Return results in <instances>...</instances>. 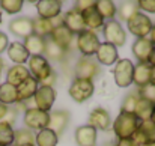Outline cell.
<instances>
[{
  "mask_svg": "<svg viewBox=\"0 0 155 146\" xmlns=\"http://www.w3.org/2000/svg\"><path fill=\"white\" fill-rule=\"evenodd\" d=\"M139 119L136 118L134 113H127V111H120L119 116L116 118V121L111 124L113 127V133L116 134V137L119 140L124 139H131L133 134L136 133L137 127H139Z\"/></svg>",
  "mask_w": 155,
  "mask_h": 146,
  "instance_id": "cell-1",
  "label": "cell"
},
{
  "mask_svg": "<svg viewBox=\"0 0 155 146\" xmlns=\"http://www.w3.org/2000/svg\"><path fill=\"white\" fill-rule=\"evenodd\" d=\"M24 125L27 130L30 131H41L45 130L48 127V121H50V113L42 111L36 107H29L24 111Z\"/></svg>",
  "mask_w": 155,
  "mask_h": 146,
  "instance_id": "cell-2",
  "label": "cell"
},
{
  "mask_svg": "<svg viewBox=\"0 0 155 146\" xmlns=\"http://www.w3.org/2000/svg\"><path fill=\"white\" fill-rule=\"evenodd\" d=\"M103 33L105 38V42L117 47H122L127 42V32L124 30L122 24L116 20H110L107 23H104L103 26Z\"/></svg>",
  "mask_w": 155,
  "mask_h": 146,
  "instance_id": "cell-3",
  "label": "cell"
},
{
  "mask_svg": "<svg viewBox=\"0 0 155 146\" xmlns=\"http://www.w3.org/2000/svg\"><path fill=\"white\" fill-rule=\"evenodd\" d=\"M27 69L30 72V75L38 81H44L50 74L53 72V68L50 62L44 57V56H30L27 60Z\"/></svg>",
  "mask_w": 155,
  "mask_h": 146,
  "instance_id": "cell-4",
  "label": "cell"
},
{
  "mask_svg": "<svg viewBox=\"0 0 155 146\" xmlns=\"http://www.w3.org/2000/svg\"><path fill=\"white\" fill-rule=\"evenodd\" d=\"M100 38L94 30H83L81 33L77 35V48L84 57H92L95 56L97 50L100 47Z\"/></svg>",
  "mask_w": 155,
  "mask_h": 146,
  "instance_id": "cell-5",
  "label": "cell"
},
{
  "mask_svg": "<svg viewBox=\"0 0 155 146\" xmlns=\"http://www.w3.org/2000/svg\"><path fill=\"white\" fill-rule=\"evenodd\" d=\"M95 92V85L91 80H81V78H75L71 86H69V97L72 98L75 102L81 104L84 101H87L89 98H92Z\"/></svg>",
  "mask_w": 155,
  "mask_h": 146,
  "instance_id": "cell-6",
  "label": "cell"
},
{
  "mask_svg": "<svg viewBox=\"0 0 155 146\" xmlns=\"http://www.w3.org/2000/svg\"><path fill=\"white\" fill-rule=\"evenodd\" d=\"M133 72H134V63L130 59H119L113 69L114 83L119 88H128L130 85H133Z\"/></svg>",
  "mask_w": 155,
  "mask_h": 146,
  "instance_id": "cell-7",
  "label": "cell"
},
{
  "mask_svg": "<svg viewBox=\"0 0 155 146\" xmlns=\"http://www.w3.org/2000/svg\"><path fill=\"white\" fill-rule=\"evenodd\" d=\"M100 74V63L95 60V57H84L81 56L75 63V78L81 80H91Z\"/></svg>",
  "mask_w": 155,
  "mask_h": 146,
  "instance_id": "cell-8",
  "label": "cell"
},
{
  "mask_svg": "<svg viewBox=\"0 0 155 146\" xmlns=\"http://www.w3.org/2000/svg\"><path fill=\"white\" fill-rule=\"evenodd\" d=\"M127 26H128V32L133 33L134 36L148 38V35H149V32L152 29V20L148 15L139 12V14H136L134 17H131L127 21Z\"/></svg>",
  "mask_w": 155,
  "mask_h": 146,
  "instance_id": "cell-9",
  "label": "cell"
},
{
  "mask_svg": "<svg viewBox=\"0 0 155 146\" xmlns=\"http://www.w3.org/2000/svg\"><path fill=\"white\" fill-rule=\"evenodd\" d=\"M139 146L155 143V124L152 121H142L139 122V127L136 133L131 137Z\"/></svg>",
  "mask_w": 155,
  "mask_h": 146,
  "instance_id": "cell-10",
  "label": "cell"
},
{
  "mask_svg": "<svg viewBox=\"0 0 155 146\" xmlns=\"http://www.w3.org/2000/svg\"><path fill=\"white\" fill-rule=\"evenodd\" d=\"M33 99H35L36 108L50 113L53 104H54V101H56V91H54L53 88L39 86L38 91H36L35 95H33Z\"/></svg>",
  "mask_w": 155,
  "mask_h": 146,
  "instance_id": "cell-11",
  "label": "cell"
},
{
  "mask_svg": "<svg viewBox=\"0 0 155 146\" xmlns=\"http://www.w3.org/2000/svg\"><path fill=\"white\" fill-rule=\"evenodd\" d=\"M9 32L18 38H27L33 33V18L18 17L9 21Z\"/></svg>",
  "mask_w": 155,
  "mask_h": 146,
  "instance_id": "cell-12",
  "label": "cell"
},
{
  "mask_svg": "<svg viewBox=\"0 0 155 146\" xmlns=\"http://www.w3.org/2000/svg\"><path fill=\"white\" fill-rule=\"evenodd\" d=\"M95 60L100 65H105V66H111L119 60V54H117V48L108 42H101L100 47L95 53Z\"/></svg>",
  "mask_w": 155,
  "mask_h": 146,
  "instance_id": "cell-13",
  "label": "cell"
},
{
  "mask_svg": "<svg viewBox=\"0 0 155 146\" xmlns=\"http://www.w3.org/2000/svg\"><path fill=\"white\" fill-rule=\"evenodd\" d=\"M92 128L95 130H103V131H107L110 127H111V116L110 113L103 108V107H97L91 111L89 114V124Z\"/></svg>",
  "mask_w": 155,
  "mask_h": 146,
  "instance_id": "cell-14",
  "label": "cell"
},
{
  "mask_svg": "<svg viewBox=\"0 0 155 146\" xmlns=\"http://www.w3.org/2000/svg\"><path fill=\"white\" fill-rule=\"evenodd\" d=\"M36 11L38 17L44 20H51L60 15L62 12V2L59 0H41L36 2Z\"/></svg>",
  "mask_w": 155,
  "mask_h": 146,
  "instance_id": "cell-15",
  "label": "cell"
},
{
  "mask_svg": "<svg viewBox=\"0 0 155 146\" xmlns=\"http://www.w3.org/2000/svg\"><path fill=\"white\" fill-rule=\"evenodd\" d=\"M62 18H63V26L72 35H78L83 30H86L84 23H83V18H81V14L77 12L75 9H69L68 12H65L62 15Z\"/></svg>",
  "mask_w": 155,
  "mask_h": 146,
  "instance_id": "cell-16",
  "label": "cell"
},
{
  "mask_svg": "<svg viewBox=\"0 0 155 146\" xmlns=\"http://www.w3.org/2000/svg\"><path fill=\"white\" fill-rule=\"evenodd\" d=\"M154 48L152 42L149 41V38H137L133 44V54L134 57L139 60V63H148L149 60V56H151V51Z\"/></svg>",
  "mask_w": 155,
  "mask_h": 146,
  "instance_id": "cell-17",
  "label": "cell"
},
{
  "mask_svg": "<svg viewBox=\"0 0 155 146\" xmlns=\"http://www.w3.org/2000/svg\"><path fill=\"white\" fill-rule=\"evenodd\" d=\"M48 38H50L51 41H54L59 47H62L65 51H69V50H71V44H72V41H74V35H72L63 24L59 26V27H54L51 35H50Z\"/></svg>",
  "mask_w": 155,
  "mask_h": 146,
  "instance_id": "cell-18",
  "label": "cell"
},
{
  "mask_svg": "<svg viewBox=\"0 0 155 146\" xmlns=\"http://www.w3.org/2000/svg\"><path fill=\"white\" fill-rule=\"evenodd\" d=\"M68 122H69V113L65 110H56V111L50 113V121H48L47 128L51 130L53 133H56L57 136H60L65 131Z\"/></svg>",
  "mask_w": 155,
  "mask_h": 146,
  "instance_id": "cell-19",
  "label": "cell"
},
{
  "mask_svg": "<svg viewBox=\"0 0 155 146\" xmlns=\"http://www.w3.org/2000/svg\"><path fill=\"white\" fill-rule=\"evenodd\" d=\"M97 130L91 125H83L75 130V143L78 146H97Z\"/></svg>",
  "mask_w": 155,
  "mask_h": 146,
  "instance_id": "cell-20",
  "label": "cell"
},
{
  "mask_svg": "<svg viewBox=\"0 0 155 146\" xmlns=\"http://www.w3.org/2000/svg\"><path fill=\"white\" fill-rule=\"evenodd\" d=\"M29 77H30V72H29L27 66H24V65H14L6 72V83H9V85L17 88L24 80H27Z\"/></svg>",
  "mask_w": 155,
  "mask_h": 146,
  "instance_id": "cell-21",
  "label": "cell"
},
{
  "mask_svg": "<svg viewBox=\"0 0 155 146\" xmlns=\"http://www.w3.org/2000/svg\"><path fill=\"white\" fill-rule=\"evenodd\" d=\"M81 14V18H83V23H84V27L87 30H95V29H100L104 26V20L103 17L98 14V11L95 9V6H91L87 9H84Z\"/></svg>",
  "mask_w": 155,
  "mask_h": 146,
  "instance_id": "cell-22",
  "label": "cell"
},
{
  "mask_svg": "<svg viewBox=\"0 0 155 146\" xmlns=\"http://www.w3.org/2000/svg\"><path fill=\"white\" fill-rule=\"evenodd\" d=\"M39 83L30 75L27 80H24L21 85L17 86V94H18V102H26L27 99L33 98L35 92L38 91Z\"/></svg>",
  "mask_w": 155,
  "mask_h": 146,
  "instance_id": "cell-23",
  "label": "cell"
},
{
  "mask_svg": "<svg viewBox=\"0 0 155 146\" xmlns=\"http://www.w3.org/2000/svg\"><path fill=\"white\" fill-rule=\"evenodd\" d=\"M24 48L27 50L29 56H44V50H45V38H41L35 33H32L30 36H27L23 42Z\"/></svg>",
  "mask_w": 155,
  "mask_h": 146,
  "instance_id": "cell-24",
  "label": "cell"
},
{
  "mask_svg": "<svg viewBox=\"0 0 155 146\" xmlns=\"http://www.w3.org/2000/svg\"><path fill=\"white\" fill-rule=\"evenodd\" d=\"M149 78H151V65L149 63H137V65H134L133 83L137 86V89L149 85Z\"/></svg>",
  "mask_w": 155,
  "mask_h": 146,
  "instance_id": "cell-25",
  "label": "cell"
},
{
  "mask_svg": "<svg viewBox=\"0 0 155 146\" xmlns=\"http://www.w3.org/2000/svg\"><path fill=\"white\" fill-rule=\"evenodd\" d=\"M8 56L15 65H24L30 57L21 42H11L8 45Z\"/></svg>",
  "mask_w": 155,
  "mask_h": 146,
  "instance_id": "cell-26",
  "label": "cell"
},
{
  "mask_svg": "<svg viewBox=\"0 0 155 146\" xmlns=\"http://www.w3.org/2000/svg\"><path fill=\"white\" fill-rule=\"evenodd\" d=\"M68 51L59 47L54 41H51L50 38H45V50H44V57L48 60H56V62H63L66 57Z\"/></svg>",
  "mask_w": 155,
  "mask_h": 146,
  "instance_id": "cell-27",
  "label": "cell"
},
{
  "mask_svg": "<svg viewBox=\"0 0 155 146\" xmlns=\"http://www.w3.org/2000/svg\"><path fill=\"white\" fill-rule=\"evenodd\" d=\"M154 108H155V102H151V101L143 99V98H139L137 104H136V108H134V114H136V118L140 122L142 121H151Z\"/></svg>",
  "mask_w": 155,
  "mask_h": 146,
  "instance_id": "cell-28",
  "label": "cell"
},
{
  "mask_svg": "<svg viewBox=\"0 0 155 146\" xmlns=\"http://www.w3.org/2000/svg\"><path fill=\"white\" fill-rule=\"evenodd\" d=\"M0 102L11 107V104H17L18 102V94H17V88L9 85V83H3L0 85Z\"/></svg>",
  "mask_w": 155,
  "mask_h": 146,
  "instance_id": "cell-29",
  "label": "cell"
},
{
  "mask_svg": "<svg viewBox=\"0 0 155 146\" xmlns=\"http://www.w3.org/2000/svg\"><path fill=\"white\" fill-rule=\"evenodd\" d=\"M57 143L59 136L48 128L41 130L38 131V134H35V146H57Z\"/></svg>",
  "mask_w": 155,
  "mask_h": 146,
  "instance_id": "cell-30",
  "label": "cell"
},
{
  "mask_svg": "<svg viewBox=\"0 0 155 146\" xmlns=\"http://www.w3.org/2000/svg\"><path fill=\"white\" fill-rule=\"evenodd\" d=\"M95 9L103 17V20H114L116 17V5L111 0H98L95 2Z\"/></svg>",
  "mask_w": 155,
  "mask_h": 146,
  "instance_id": "cell-31",
  "label": "cell"
},
{
  "mask_svg": "<svg viewBox=\"0 0 155 146\" xmlns=\"http://www.w3.org/2000/svg\"><path fill=\"white\" fill-rule=\"evenodd\" d=\"M140 9L137 6V2H122L117 8H116V14L119 15L120 20L128 21L131 17H134L136 14H139Z\"/></svg>",
  "mask_w": 155,
  "mask_h": 146,
  "instance_id": "cell-32",
  "label": "cell"
},
{
  "mask_svg": "<svg viewBox=\"0 0 155 146\" xmlns=\"http://www.w3.org/2000/svg\"><path fill=\"white\" fill-rule=\"evenodd\" d=\"M51 20H44V18H33V33L41 36V38H48L53 32Z\"/></svg>",
  "mask_w": 155,
  "mask_h": 146,
  "instance_id": "cell-33",
  "label": "cell"
},
{
  "mask_svg": "<svg viewBox=\"0 0 155 146\" xmlns=\"http://www.w3.org/2000/svg\"><path fill=\"white\" fill-rule=\"evenodd\" d=\"M14 145L15 146L35 145V134H33V131H30L27 128L17 130L15 134H14Z\"/></svg>",
  "mask_w": 155,
  "mask_h": 146,
  "instance_id": "cell-34",
  "label": "cell"
},
{
  "mask_svg": "<svg viewBox=\"0 0 155 146\" xmlns=\"http://www.w3.org/2000/svg\"><path fill=\"white\" fill-rule=\"evenodd\" d=\"M14 134H15V130L12 128V125L6 122H0V146L14 145Z\"/></svg>",
  "mask_w": 155,
  "mask_h": 146,
  "instance_id": "cell-35",
  "label": "cell"
},
{
  "mask_svg": "<svg viewBox=\"0 0 155 146\" xmlns=\"http://www.w3.org/2000/svg\"><path fill=\"white\" fill-rule=\"evenodd\" d=\"M0 8L5 12L14 15V14H18L23 9V0H2L0 2Z\"/></svg>",
  "mask_w": 155,
  "mask_h": 146,
  "instance_id": "cell-36",
  "label": "cell"
},
{
  "mask_svg": "<svg viewBox=\"0 0 155 146\" xmlns=\"http://www.w3.org/2000/svg\"><path fill=\"white\" fill-rule=\"evenodd\" d=\"M137 99H139V97H137V94H136V92H133V94L127 95V97L124 98V101H122V110H120V111L134 113V108H136Z\"/></svg>",
  "mask_w": 155,
  "mask_h": 146,
  "instance_id": "cell-37",
  "label": "cell"
},
{
  "mask_svg": "<svg viewBox=\"0 0 155 146\" xmlns=\"http://www.w3.org/2000/svg\"><path fill=\"white\" fill-rule=\"evenodd\" d=\"M137 97L139 98H143V99H148L151 102H155V86H152L151 83L143 86V88H139L136 91Z\"/></svg>",
  "mask_w": 155,
  "mask_h": 146,
  "instance_id": "cell-38",
  "label": "cell"
},
{
  "mask_svg": "<svg viewBox=\"0 0 155 146\" xmlns=\"http://www.w3.org/2000/svg\"><path fill=\"white\" fill-rule=\"evenodd\" d=\"M137 6L140 11L155 14V0H140V2H137Z\"/></svg>",
  "mask_w": 155,
  "mask_h": 146,
  "instance_id": "cell-39",
  "label": "cell"
},
{
  "mask_svg": "<svg viewBox=\"0 0 155 146\" xmlns=\"http://www.w3.org/2000/svg\"><path fill=\"white\" fill-rule=\"evenodd\" d=\"M91 6H95V2H91V0H81V2H75V5H74L72 9H75L77 12H83L84 9H87V8H91Z\"/></svg>",
  "mask_w": 155,
  "mask_h": 146,
  "instance_id": "cell-40",
  "label": "cell"
},
{
  "mask_svg": "<svg viewBox=\"0 0 155 146\" xmlns=\"http://www.w3.org/2000/svg\"><path fill=\"white\" fill-rule=\"evenodd\" d=\"M56 80H57V74L53 71L51 74L44 80V81H41V86H47V88H53V85L56 83Z\"/></svg>",
  "mask_w": 155,
  "mask_h": 146,
  "instance_id": "cell-41",
  "label": "cell"
},
{
  "mask_svg": "<svg viewBox=\"0 0 155 146\" xmlns=\"http://www.w3.org/2000/svg\"><path fill=\"white\" fill-rule=\"evenodd\" d=\"M8 45H9V39H8V35L5 32H0V54L3 51L8 50Z\"/></svg>",
  "mask_w": 155,
  "mask_h": 146,
  "instance_id": "cell-42",
  "label": "cell"
},
{
  "mask_svg": "<svg viewBox=\"0 0 155 146\" xmlns=\"http://www.w3.org/2000/svg\"><path fill=\"white\" fill-rule=\"evenodd\" d=\"M116 146H139L133 139H124V140H119Z\"/></svg>",
  "mask_w": 155,
  "mask_h": 146,
  "instance_id": "cell-43",
  "label": "cell"
},
{
  "mask_svg": "<svg viewBox=\"0 0 155 146\" xmlns=\"http://www.w3.org/2000/svg\"><path fill=\"white\" fill-rule=\"evenodd\" d=\"M8 105H5V104H2L0 102V121H3V118H5V114L8 113Z\"/></svg>",
  "mask_w": 155,
  "mask_h": 146,
  "instance_id": "cell-44",
  "label": "cell"
},
{
  "mask_svg": "<svg viewBox=\"0 0 155 146\" xmlns=\"http://www.w3.org/2000/svg\"><path fill=\"white\" fill-rule=\"evenodd\" d=\"M149 41L152 42V45L155 47V24H152V29H151V32H149Z\"/></svg>",
  "mask_w": 155,
  "mask_h": 146,
  "instance_id": "cell-45",
  "label": "cell"
},
{
  "mask_svg": "<svg viewBox=\"0 0 155 146\" xmlns=\"http://www.w3.org/2000/svg\"><path fill=\"white\" fill-rule=\"evenodd\" d=\"M148 63H149L151 66H155V47L152 48V51H151V56H149V60H148Z\"/></svg>",
  "mask_w": 155,
  "mask_h": 146,
  "instance_id": "cell-46",
  "label": "cell"
},
{
  "mask_svg": "<svg viewBox=\"0 0 155 146\" xmlns=\"http://www.w3.org/2000/svg\"><path fill=\"white\" fill-rule=\"evenodd\" d=\"M149 83L155 86V66H151V78H149Z\"/></svg>",
  "mask_w": 155,
  "mask_h": 146,
  "instance_id": "cell-47",
  "label": "cell"
},
{
  "mask_svg": "<svg viewBox=\"0 0 155 146\" xmlns=\"http://www.w3.org/2000/svg\"><path fill=\"white\" fill-rule=\"evenodd\" d=\"M3 68H5V62H3V59L0 57V74H2V71H3Z\"/></svg>",
  "mask_w": 155,
  "mask_h": 146,
  "instance_id": "cell-48",
  "label": "cell"
},
{
  "mask_svg": "<svg viewBox=\"0 0 155 146\" xmlns=\"http://www.w3.org/2000/svg\"><path fill=\"white\" fill-rule=\"evenodd\" d=\"M103 146H116V143H113V142H108V143H104Z\"/></svg>",
  "mask_w": 155,
  "mask_h": 146,
  "instance_id": "cell-49",
  "label": "cell"
},
{
  "mask_svg": "<svg viewBox=\"0 0 155 146\" xmlns=\"http://www.w3.org/2000/svg\"><path fill=\"white\" fill-rule=\"evenodd\" d=\"M151 121L155 124V108H154V113H152V116H151Z\"/></svg>",
  "mask_w": 155,
  "mask_h": 146,
  "instance_id": "cell-50",
  "label": "cell"
},
{
  "mask_svg": "<svg viewBox=\"0 0 155 146\" xmlns=\"http://www.w3.org/2000/svg\"><path fill=\"white\" fill-rule=\"evenodd\" d=\"M142 146H155V143H148V145H142Z\"/></svg>",
  "mask_w": 155,
  "mask_h": 146,
  "instance_id": "cell-51",
  "label": "cell"
},
{
  "mask_svg": "<svg viewBox=\"0 0 155 146\" xmlns=\"http://www.w3.org/2000/svg\"><path fill=\"white\" fill-rule=\"evenodd\" d=\"M0 23H2V11H0Z\"/></svg>",
  "mask_w": 155,
  "mask_h": 146,
  "instance_id": "cell-52",
  "label": "cell"
},
{
  "mask_svg": "<svg viewBox=\"0 0 155 146\" xmlns=\"http://www.w3.org/2000/svg\"><path fill=\"white\" fill-rule=\"evenodd\" d=\"M23 146H35V145H23Z\"/></svg>",
  "mask_w": 155,
  "mask_h": 146,
  "instance_id": "cell-53",
  "label": "cell"
}]
</instances>
